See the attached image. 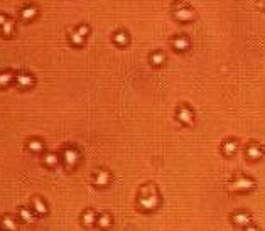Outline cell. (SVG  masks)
<instances>
[{"mask_svg": "<svg viewBox=\"0 0 265 231\" xmlns=\"http://www.w3.org/2000/svg\"><path fill=\"white\" fill-rule=\"evenodd\" d=\"M161 204V196H159L157 187L152 184H146L140 187V196H139V206L144 211H155Z\"/></svg>", "mask_w": 265, "mask_h": 231, "instance_id": "6da1fadb", "label": "cell"}, {"mask_svg": "<svg viewBox=\"0 0 265 231\" xmlns=\"http://www.w3.org/2000/svg\"><path fill=\"white\" fill-rule=\"evenodd\" d=\"M81 161V152L78 150L76 147H66L63 148L61 155H59V162L66 167L68 170H73L76 169L78 164Z\"/></svg>", "mask_w": 265, "mask_h": 231, "instance_id": "7a4b0ae2", "label": "cell"}, {"mask_svg": "<svg viewBox=\"0 0 265 231\" xmlns=\"http://www.w3.org/2000/svg\"><path fill=\"white\" fill-rule=\"evenodd\" d=\"M194 10L188 7L186 3H179V5H174V17L179 20V22H191L194 19Z\"/></svg>", "mask_w": 265, "mask_h": 231, "instance_id": "3957f363", "label": "cell"}, {"mask_svg": "<svg viewBox=\"0 0 265 231\" xmlns=\"http://www.w3.org/2000/svg\"><path fill=\"white\" fill-rule=\"evenodd\" d=\"M230 189L232 191H250L255 187V181L250 179V177H236L235 181L230 182Z\"/></svg>", "mask_w": 265, "mask_h": 231, "instance_id": "277c9868", "label": "cell"}, {"mask_svg": "<svg viewBox=\"0 0 265 231\" xmlns=\"http://www.w3.org/2000/svg\"><path fill=\"white\" fill-rule=\"evenodd\" d=\"M176 118L182 123V125H193L194 122V113L188 105H179L178 112H176Z\"/></svg>", "mask_w": 265, "mask_h": 231, "instance_id": "5b68a950", "label": "cell"}, {"mask_svg": "<svg viewBox=\"0 0 265 231\" xmlns=\"http://www.w3.org/2000/svg\"><path fill=\"white\" fill-rule=\"evenodd\" d=\"M14 83H17V86H19L20 90H29L34 84V76L29 73H19L14 78Z\"/></svg>", "mask_w": 265, "mask_h": 231, "instance_id": "8992f818", "label": "cell"}, {"mask_svg": "<svg viewBox=\"0 0 265 231\" xmlns=\"http://www.w3.org/2000/svg\"><path fill=\"white\" fill-rule=\"evenodd\" d=\"M110 182H112V176H110V172L105 169L97 170V174L93 176V184L97 187H107Z\"/></svg>", "mask_w": 265, "mask_h": 231, "instance_id": "52a82bcc", "label": "cell"}, {"mask_svg": "<svg viewBox=\"0 0 265 231\" xmlns=\"http://www.w3.org/2000/svg\"><path fill=\"white\" fill-rule=\"evenodd\" d=\"M189 46H191L189 39L186 37V35H182V34L176 35V37L172 39V49H174V51H178V52H184V51H188Z\"/></svg>", "mask_w": 265, "mask_h": 231, "instance_id": "ba28073f", "label": "cell"}, {"mask_svg": "<svg viewBox=\"0 0 265 231\" xmlns=\"http://www.w3.org/2000/svg\"><path fill=\"white\" fill-rule=\"evenodd\" d=\"M20 17H22V20H26V22H31V20H34L37 17V7L36 5H26L20 9Z\"/></svg>", "mask_w": 265, "mask_h": 231, "instance_id": "9c48e42d", "label": "cell"}, {"mask_svg": "<svg viewBox=\"0 0 265 231\" xmlns=\"http://www.w3.org/2000/svg\"><path fill=\"white\" fill-rule=\"evenodd\" d=\"M27 150L33 154H42L44 152V142L41 138H29L27 140Z\"/></svg>", "mask_w": 265, "mask_h": 231, "instance_id": "30bf717a", "label": "cell"}, {"mask_svg": "<svg viewBox=\"0 0 265 231\" xmlns=\"http://www.w3.org/2000/svg\"><path fill=\"white\" fill-rule=\"evenodd\" d=\"M232 219H233V223H235V226H248L250 223H252L250 214H247V213H243V211L235 213V214L232 216Z\"/></svg>", "mask_w": 265, "mask_h": 231, "instance_id": "8fae6325", "label": "cell"}, {"mask_svg": "<svg viewBox=\"0 0 265 231\" xmlns=\"http://www.w3.org/2000/svg\"><path fill=\"white\" fill-rule=\"evenodd\" d=\"M33 211H34V214H37V216L48 214V204H46L41 198H33Z\"/></svg>", "mask_w": 265, "mask_h": 231, "instance_id": "7c38bea8", "label": "cell"}, {"mask_svg": "<svg viewBox=\"0 0 265 231\" xmlns=\"http://www.w3.org/2000/svg\"><path fill=\"white\" fill-rule=\"evenodd\" d=\"M42 164L46 167H49V169H54V167H58L61 164V162H59V155L52 154V152H48V154L42 155Z\"/></svg>", "mask_w": 265, "mask_h": 231, "instance_id": "4fadbf2b", "label": "cell"}, {"mask_svg": "<svg viewBox=\"0 0 265 231\" xmlns=\"http://www.w3.org/2000/svg\"><path fill=\"white\" fill-rule=\"evenodd\" d=\"M262 155H264V152H262V147H260V145L252 144L248 148H247V157H248L250 161H260Z\"/></svg>", "mask_w": 265, "mask_h": 231, "instance_id": "5bb4252c", "label": "cell"}, {"mask_svg": "<svg viewBox=\"0 0 265 231\" xmlns=\"http://www.w3.org/2000/svg\"><path fill=\"white\" fill-rule=\"evenodd\" d=\"M95 221H97V213L93 211V209H86V211L81 214V223H83L84 226H93Z\"/></svg>", "mask_w": 265, "mask_h": 231, "instance_id": "9a60e30c", "label": "cell"}, {"mask_svg": "<svg viewBox=\"0 0 265 231\" xmlns=\"http://www.w3.org/2000/svg\"><path fill=\"white\" fill-rule=\"evenodd\" d=\"M0 33H2V35H5V37H10V35L16 33V22H14L12 19H7L5 22L0 26Z\"/></svg>", "mask_w": 265, "mask_h": 231, "instance_id": "2e32d148", "label": "cell"}, {"mask_svg": "<svg viewBox=\"0 0 265 231\" xmlns=\"http://www.w3.org/2000/svg\"><path fill=\"white\" fill-rule=\"evenodd\" d=\"M221 150H223L225 155L232 157V155L238 150V144H236V140H227V142H223V145H221Z\"/></svg>", "mask_w": 265, "mask_h": 231, "instance_id": "e0dca14e", "label": "cell"}, {"mask_svg": "<svg viewBox=\"0 0 265 231\" xmlns=\"http://www.w3.org/2000/svg\"><path fill=\"white\" fill-rule=\"evenodd\" d=\"M149 61H150V65H152V66H155V67L162 66V65H164V63H166V56H164V52H161V51H154V52H150Z\"/></svg>", "mask_w": 265, "mask_h": 231, "instance_id": "ac0fdd59", "label": "cell"}, {"mask_svg": "<svg viewBox=\"0 0 265 231\" xmlns=\"http://www.w3.org/2000/svg\"><path fill=\"white\" fill-rule=\"evenodd\" d=\"M14 78H16V74H14L12 71H2V73H0V88H5L9 86V84H12Z\"/></svg>", "mask_w": 265, "mask_h": 231, "instance_id": "d6986e66", "label": "cell"}, {"mask_svg": "<svg viewBox=\"0 0 265 231\" xmlns=\"http://www.w3.org/2000/svg\"><path fill=\"white\" fill-rule=\"evenodd\" d=\"M19 216H20V221L22 223H33L34 221V211L29 208H20L19 209Z\"/></svg>", "mask_w": 265, "mask_h": 231, "instance_id": "ffe728a7", "label": "cell"}, {"mask_svg": "<svg viewBox=\"0 0 265 231\" xmlns=\"http://www.w3.org/2000/svg\"><path fill=\"white\" fill-rule=\"evenodd\" d=\"M95 225H98L100 228H110L112 226V216L107 214V213H103V214L97 216V221H95Z\"/></svg>", "mask_w": 265, "mask_h": 231, "instance_id": "44dd1931", "label": "cell"}, {"mask_svg": "<svg viewBox=\"0 0 265 231\" xmlns=\"http://www.w3.org/2000/svg\"><path fill=\"white\" fill-rule=\"evenodd\" d=\"M2 226L7 230H19V221H16L10 214H5L2 216Z\"/></svg>", "mask_w": 265, "mask_h": 231, "instance_id": "7402d4cb", "label": "cell"}, {"mask_svg": "<svg viewBox=\"0 0 265 231\" xmlns=\"http://www.w3.org/2000/svg\"><path fill=\"white\" fill-rule=\"evenodd\" d=\"M129 41H130V39H129V34L123 33V31H120V33H116V34L114 35V42H115V44H118V46H122V48H123V46L129 44Z\"/></svg>", "mask_w": 265, "mask_h": 231, "instance_id": "603a6c76", "label": "cell"}, {"mask_svg": "<svg viewBox=\"0 0 265 231\" xmlns=\"http://www.w3.org/2000/svg\"><path fill=\"white\" fill-rule=\"evenodd\" d=\"M69 39H71V44H75L76 48H80V46H83L84 44V39L86 37H83L78 31H73L71 34H69Z\"/></svg>", "mask_w": 265, "mask_h": 231, "instance_id": "cb8c5ba5", "label": "cell"}, {"mask_svg": "<svg viewBox=\"0 0 265 231\" xmlns=\"http://www.w3.org/2000/svg\"><path fill=\"white\" fill-rule=\"evenodd\" d=\"M78 33H80L81 35H83V37H86L88 34H90V27H86V26H81V27H78Z\"/></svg>", "mask_w": 265, "mask_h": 231, "instance_id": "d4e9b609", "label": "cell"}, {"mask_svg": "<svg viewBox=\"0 0 265 231\" xmlns=\"http://www.w3.org/2000/svg\"><path fill=\"white\" fill-rule=\"evenodd\" d=\"M7 19H9V17H7V16H3V14H0V26H2V24L5 22Z\"/></svg>", "mask_w": 265, "mask_h": 231, "instance_id": "484cf974", "label": "cell"}]
</instances>
